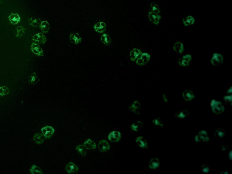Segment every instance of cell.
I'll use <instances>...</instances> for the list:
<instances>
[{"instance_id": "7", "label": "cell", "mask_w": 232, "mask_h": 174, "mask_svg": "<svg viewBox=\"0 0 232 174\" xmlns=\"http://www.w3.org/2000/svg\"><path fill=\"white\" fill-rule=\"evenodd\" d=\"M191 59L192 58L190 55H186L181 57L180 59H179L178 64L180 66L183 67L188 66Z\"/></svg>"}, {"instance_id": "29", "label": "cell", "mask_w": 232, "mask_h": 174, "mask_svg": "<svg viewBox=\"0 0 232 174\" xmlns=\"http://www.w3.org/2000/svg\"><path fill=\"white\" fill-rule=\"evenodd\" d=\"M101 40L102 42L106 45H109L112 42L111 39L109 36L106 34H103L102 36L101 37Z\"/></svg>"}, {"instance_id": "18", "label": "cell", "mask_w": 232, "mask_h": 174, "mask_svg": "<svg viewBox=\"0 0 232 174\" xmlns=\"http://www.w3.org/2000/svg\"><path fill=\"white\" fill-rule=\"evenodd\" d=\"M183 98L187 101H190L192 100L194 98V94L192 91L190 90L185 91L182 94Z\"/></svg>"}, {"instance_id": "32", "label": "cell", "mask_w": 232, "mask_h": 174, "mask_svg": "<svg viewBox=\"0 0 232 174\" xmlns=\"http://www.w3.org/2000/svg\"><path fill=\"white\" fill-rule=\"evenodd\" d=\"M226 132L223 129H217L214 132V136L216 137L217 138L221 139L225 135Z\"/></svg>"}, {"instance_id": "33", "label": "cell", "mask_w": 232, "mask_h": 174, "mask_svg": "<svg viewBox=\"0 0 232 174\" xmlns=\"http://www.w3.org/2000/svg\"><path fill=\"white\" fill-rule=\"evenodd\" d=\"M17 34L16 37L17 38H21L25 35V28L22 26H20L16 27Z\"/></svg>"}, {"instance_id": "40", "label": "cell", "mask_w": 232, "mask_h": 174, "mask_svg": "<svg viewBox=\"0 0 232 174\" xmlns=\"http://www.w3.org/2000/svg\"><path fill=\"white\" fill-rule=\"evenodd\" d=\"M221 149L222 151H226L228 149V146L226 145H222Z\"/></svg>"}, {"instance_id": "9", "label": "cell", "mask_w": 232, "mask_h": 174, "mask_svg": "<svg viewBox=\"0 0 232 174\" xmlns=\"http://www.w3.org/2000/svg\"><path fill=\"white\" fill-rule=\"evenodd\" d=\"M32 40L34 42L42 44H44L47 42L46 38L42 33H39L34 35L33 36Z\"/></svg>"}, {"instance_id": "15", "label": "cell", "mask_w": 232, "mask_h": 174, "mask_svg": "<svg viewBox=\"0 0 232 174\" xmlns=\"http://www.w3.org/2000/svg\"><path fill=\"white\" fill-rule=\"evenodd\" d=\"M129 110L132 113H138L140 108V103L138 101H134L129 107Z\"/></svg>"}, {"instance_id": "41", "label": "cell", "mask_w": 232, "mask_h": 174, "mask_svg": "<svg viewBox=\"0 0 232 174\" xmlns=\"http://www.w3.org/2000/svg\"><path fill=\"white\" fill-rule=\"evenodd\" d=\"M166 98L167 97H166V95H165V94H164V95L163 96V100H164V101L165 102H167V99Z\"/></svg>"}, {"instance_id": "22", "label": "cell", "mask_w": 232, "mask_h": 174, "mask_svg": "<svg viewBox=\"0 0 232 174\" xmlns=\"http://www.w3.org/2000/svg\"><path fill=\"white\" fill-rule=\"evenodd\" d=\"M84 146L87 150H94L96 148V144L94 141L88 139L84 142Z\"/></svg>"}, {"instance_id": "34", "label": "cell", "mask_w": 232, "mask_h": 174, "mask_svg": "<svg viewBox=\"0 0 232 174\" xmlns=\"http://www.w3.org/2000/svg\"><path fill=\"white\" fill-rule=\"evenodd\" d=\"M76 151L78 152V153L83 156H85L87 155V152L85 150V147L83 145H78L76 146Z\"/></svg>"}, {"instance_id": "39", "label": "cell", "mask_w": 232, "mask_h": 174, "mask_svg": "<svg viewBox=\"0 0 232 174\" xmlns=\"http://www.w3.org/2000/svg\"><path fill=\"white\" fill-rule=\"evenodd\" d=\"M232 96H225L224 97V100H225L226 102H228V103H231V100H232Z\"/></svg>"}, {"instance_id": "2", "label": "cell", "mask_w": 232, "mask_h": 174, "mask_svg": "<svg viewBox=\"0 0 232 174\" xmlns=\"http://www.w3.org/2000/svg\"><path fill=\"white\" fill-rule=\"evenodd\" d=\"M223 56L221 54L215 53L213 54L212 58L210 59V62L214 66H218L223 63Z\"/></svg>"}, {"instance_id": "13", "label": "cell", "mask_w": 232, "mask_h": 174, "mask_svg": "<svg viewBox=\"0 0 232 174\" xmlns=\"http://www.w3.org/2000/svg\"><path fill=\"white\" fill-rule=\"evenodd\" d=\"M8 19L11 23L13 25H17L20 21V17L16 13H12L8 17Z\"/></svg>"}, {"instance_id": "36", "label": "cell", "mask_w": 232, "mask_h": 174, "mask_svg": "<svg viewBox=\"0 0 232 174\" xmlns=\"http://www.w3.org/2000/svg\"><path fill=\"white\" fill-rule=\"evenodd\" d=\"M10 93V89L6 87L3 86L0 87V96L3 97L4 96L8 95Z\"/></svg>"}, {"instance_id": "17", "label": "cell", "mask_w": 232, "mask_h": 174, "mask_svg": "<svg viewBox=\"0 0 232 174\" xmlns=\"http://www.w3.org/2000/svg\"><path fill=\"white\" fill-rule=\"evenodd\" d=\"M142 53L141 50L135 48L134 49L131 51L130 53V60L134 61L135 60H136L137 58H138L141 55Z\"/></svg>"}, {"instance_id": "14", "label": "cell", "mask_w": 232, "mask_h": 174, "mask_svg": "<svg viewBox=\"0 0 232 174\" xmlns=\"http://www.w3.org/2000/svg\"><path fill=\"white\" fill-rule=\"evenodd\" d=\"M65 170L68 173L71 174V173H75L78 171V168L74 163L71 162L66 165L65 167Z\"/></svg>"}, {"instance_id": "3", "label": "cell", "mask_w": 232, "mask_h": 174, "mask_svg": "<svg viewBox=\"0 0 232 174\" xmlns=\"http://www.w3.org/2000/svg\"><path fill=\"white\" fill-rule=\"evenodd\" d=\"M211 106L213 112L217 114H219L223 112L224 107L220 102L213 100L211 103Z\"/></svg>"}, {"instance_id": "4", "label": "cell", "mask_w": 232, "mask_h": 174, "mask_svg": "<svg viewBox=\"0 0 232 174\" xmlns=\"http://www.w3.org/2000/svg\"><path fill=\"white\" fill-rule=\"evenodd\" d=\"M42 132L43 135L46 139H49L52 137L54 132L55 129L51 126H45L42 129Z\"/></svg>"}, {"instance_id": "12", "label": "cell", "mask_w": 232, "mask_h": 174, "mask_svg": "<svg viewBox=\"0 0 232 174\" xmlns=\"http://www.w3.org/2000/svg\"><path fill=\"white\" fill-rule=\"evenodd\" d=\"M209 137L208 136L207 133L204 130H202L199 132V134L195 136V141L197 142H207L209 141Z\"/></svg>"}, {"instance_id": "16", "label": "cell", "mask_w": 232, "mask_h": 174, "mask_svg": "<svg viewBox=\"0 0 232 174\" xmlns=\"http://www.w3.org/2000/svg\"><path fill=\"white\" fill-rule=\"evenodd\" d=\"M69 39L71 42L75 45H77L82 42V38L78 33L71 34Z\"/></svg>"}, {"instance_id": "1", "label": "cell", "mask_w": 232, "mask_h": 174, "mask_svg": "<svg viewBox=\"0 0 232 174\" xmlns=\"http://www.w3.org/2000/svg\"><path fill=\"white\" fill-rule=\"evenodd\" d=\"M150 58H151L150 55L147 53H142V55L136 59V63L137 65L140 66L144 65L147 64L148 62L149 61Z\"/></svg>"}, {"instance_id": "10", "label": "cell", "mask_w": 232, "mask_h": 174, "mask_svg": "<svg viewBox=\"0 0 232 174\" xmlns=\"http://www.w3.org/2000/svg\"><path fill=\"white\" fill-rule=\"evenodd\" d=\"M98 147L100 151L102 152H107L110 149L109 144L105 140H102L99 142Z\"/></svg>"}, {"instance_id": "20", "label": "cell", "mask_w": 232, "mask_h": 174, "mask_svg": "<svg viewBox=\"0 0 232 174\" xmlns=\"http://www.w3.org/2000/svg\"><path fill=\"white\" fill-rule=\"evenodd\" d=\"M39 81V78H38L37 75L35 72H33L32 74H31L29 77L28 82L31 84L36 85V84H37Z\"/></svg>"}, {"instance_id": "5", "label": "cell", "mask_w": 232, "mask_h": 174, "mask_svg": "<svg viewBox=\"0 0 232 174\" xmlns=\"http://www.w3.org/2000/svg\"><path fill=\"white\" fill-rule=\"evenodd\" d=\"M108 138L111 142H118L121 139V133L118 131H113L108 135Z\"/></svg>"}, {"instance_id": "30", "label": "cell", "mask_w": 232, "mask_h": 174, "mask_svg": "<svg viewBox=\"0 0 232 174\" xmlns=\"http://www.w3.org/2000/svg\"><path fill=\"white\" fill-rule=\"evenodd\" d=\"M188 114H189L188 111L187 110H183L179 111L176 112L175 115L177 118H184L188 116Z\"/></svg>"}, {"instance_id": "38", "label": "cell", "mask_w": 232, "mask_h": 174, "mask_svg": "<svg viewBox=\"0 0 232 174\" xmlns=\"http://www.w3.org/2000/svg\"><path fill=\"white\" fill-rule=\"evenodd\" d=\"M201 168H202V171L204 173H207L210 171V168H209L208 165H207L206 164H204V165H202Z\"/></svg>"}, {"instance_id": "24", "label": "cell", "mask_w": 232, "mask_h": 174, "mask_svg": "<svg viewBox=\"0 0 232 174\" xmlns=\"http://www.w3.org/2000/svg\"><path fill=\"white\" fill-rule=\"evenodd\" d=\"M39 27L44 33H47L49 31V24L47 21H42Z\"/></svg>"}, {"instance_id": "19", "label": "cell", "mask_w": 232, "mask_h": 174, "mask_svg": "<svg viewBox=\"0 0 232 174\" xmlns=\"http://www.w3.org/2000/svg\"><path fill=\"white\" fill-rule=\"evenodd\" d=\"M136 142L137 145L142 148H147V144L146 140L142 136H139L136 139Z\"/></svg>"}, {"instance_id": "27", "label": "cell", "mask_w": 232, "mask_h": 174, "mask_svg": "<svg viewBox=\"0 0 232 174\" xmlns=\"http://www.w3.org/2000/svg\"><path fill=\"white\" fill-rule=\"evenodd\" d=\"M45 139V137L42 134L36 133L34 136L33 140L36 144H41L43 143Z\"/></svg>"}, {"instance_id": "23", "label": "cell", "mask_w": 232, "mask_h": 174, "mask_svg": "<svg viewBox=\"0 0 232 174\" xmlns=\"http://www.w3.org/2000/svg\"><path fill=\"white\" fill-rule=\"evenodd\" d=\"M143 123L141 121H137L132 124L130 126V130L133 132H137L143 127Z\"/></svg>"}, {"instance_id": "28", "label": "cell", "mask_w": 232, "mask_h": 174, "mask_svg": "<svg viewBox=\"0 0 232 174\" xmlns=\"http://www.w3.org/2000/svg\"><path fill=\"white\" fill-rule=\"evenodd\" d=\"M173 49L174 51L176 53L181 54L182 53L184 50V46L183 44L180 42H177L175 43L174 45Z\"/></svg>"}, {"instance_id": "31", "label": "cell", "mask_w": 232, "mask_h": 174, "mask_svg": "<svg viewBox=\"0 0 232 174\" xmlns=\"http://www.w3.org/2000/svg\"><path fill=\"white\" fill-rule=\"evenodd\" d=\"M150 11L155 13L158 14H161V10L160 9L159 7L157 4L155 3H152L151 4L150 8Z\"/></svg>"}, {"instance_id": "37", "label": "cell", "mask_w": 232, "mask_h": 174, "mask_svg": "<svg viewBox=\"0 0 232 174\" xmlns=\"http://www.w3.org/2000/svg\"><path fill=\"white\" fill-rule=\"evenodd\" d=\"M152 122L156 127H163V123L162 122L160 118H155L152 120Z\"/></svg>"}, {"instance_id": "42", "label": "cell", "mask_w": 232, "mask_h": 174, "mask_svg": "<svg viewBox=\"0 0 232 174\" xmlns=\"http://www.w3.org/2000/svg\"><path fill=\"white\" fill-rule=\"evenodd\" d=\"M3 1V0H0V4H1Z\"/></svg>"}, {"instance_id": "11", "label": "cell", "mask_w": 232, "mask_h": 174, "mask_svg": "<svg viewBox=\"0 0 232 174\" xmlns=\"http://www.w3.org/2000/svg\"><path fill=\"white\" fill-rule=\"evenodd\" d=\"M106 24L103 22H99L95 24L94 26V29L97 32L103 33L106 30Z\"/></svg>"}, {"instance_id": "21", "label": "cell", "mask_w": 232, "mask_h": 174, "mask_svg": "<svg viewBox=\"0 0 232 174\" xmlns=\"http://www.w3.org/2000/svg\"><path fill=\"white\" fill-rule=\"evenodd\" d=\"M160 165L159 160L156 158L151 159L149 162V166L150 168L156 169L159 167Z\"/></svg>"}, {"instance_id": "35", "label": "cell", "mask_w": 232, "mask_h": 174, "mask_svg": "<svg viewBox=\"0 0 232 174\" xmlns=\"http://www.w3.org/2000/svg\"><path fill=\"white\" fill-rule=\"evenodd\" d=\"M30 171L31 174H37V173H38V174H43V173L42 171L40 168L35 165H33L31 167Z\"/></svg>"}, {"instance_id": "8", "label": "cell", "mask_w": 232, "mask_h": 174, "mask_svg": "<svg viewBox=\"0 0 232 174\" xmlns=\"http://www.w3.org/2000/svg\"><path fill=\"white\" fill-rule=\"evenodd\" d=\"M148 18L152 23L155 25H158L161 20V14L149 11L148 13Z\"/></svg>"}, {"instance_id": "26", "label": "cell", "mask_w": 232, "mask_h": 174, "mask_svg": "<svg viewBox=\"0 0 232 174\" xmlns=\"http://www.w3.org/2000/svg\"><path fill=\"white\" fill-rule=\"evenodd\" d=\"M28 22H29V24L30 26H32L33 27H38L40 25V23H41V20L40 19L37 18H30L28 20Z\"/></svg>"}, {"instance_id": "25", "label": "cell", "mask_w": 232, "mask_h": 174, "mask_svg": "<svg viewBox=\"0 0 232 174\" xmlns=\"http://www.w3.org/2000/svg\"><path fill=\"white\" fill-rule=\"evenodd\" d=\"M195 20L193 16H188L185 17L183 19V22L185 26H188L192 25L194 24Z\"/></svg>"}, {"instance_id": "6", "label": "cell", "mask_w": 232, "mask_h": 174, "mask_svg": "<svg viewBox=\"0 0 232 174\" xmlns=\"http://www.w3.org/2000/svg\"><path fill=\"white\" fill-rule=\"evenodd\" d=\"M31 51L34 54L38 56H43L44 52L42 49L36 43H33L30 47Z\"/></svg>"}]
</instances>
